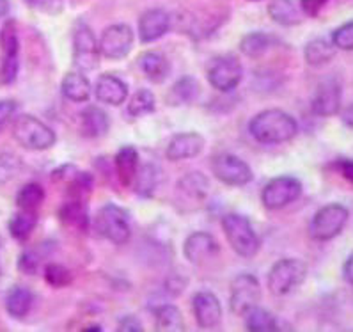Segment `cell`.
<instances>
[{"label": "cell", "instance_id": "obj_1", "mask_svg": "<svg viewBox=\"0 0 353 332\" xmlns=\"http://www.w3.org/2000/svg\"><path fill=\"white\" fill-rule=\"evenodd\" d=\"M249 132L263 144H281L295 137L299 133V123L291 114L281 108H268L250 119Z\"/></svg>", "mask_w": 353, "mask_h": 332}, {"label": "cell", "instance_id": "obj_2", "mask_svg": "<svg viewBox=\"0 0 353 332\" xmlns=\"http://www.w3.org/2000/svg\"><path fill=\"white\" fill-rule=\"evenodd\" d=\"M222 229H224L229 245L233 247L238 256L249 260V257H254L258 254L261 240H259L258 233L254 231L250 220L245 215L228 213V215L222 217Z\"/></svg>", "mask_w": 353, "mask_h": 332}, {"label": "cell", "instance_id": "obj_3", "mask_svg": "<svg viewBox=\"0 0 353 332\" xmlns=\"http://www.w3.org/2000/svg\"><path fill=\"white\" fill-rule=\"evenodd\" d=\"M307 275V265L299 257H283L268 272L266 286L268 291L275 297H284L296 290L305 281Z\"/></svg>", "mask_w": 353, "mask_h": 332}, {"label": "cell", "instance_id": "obj_4", "mask_svg": "<svg viewBox=\"0 0 353 332\" xmlns=\"http://www.w3.org/2000/svg\"><path fill=\"white\" fill-rule=\"evenodd\" d=\"M13 137L21 148L30 151H45L55 144V132L41 119L23 114L13 121Z\"/></svg>", "mask_w": 353, "mask_h": 332}, {"label": "cell", "instance_id": "obj_5", "mask_svg": "<svg viewBox=\"0 0 353 332\" xmlns=\"http://www.w3.org/2000/svg\"><path fill=\"white\" fill-rule=\"evenodd\" d=\"M94 229L114 245L128 244L132 237L128 213L117 204H105L94 217Z\"/></svg>", "mask_w": 353, "mask_h": 332}, {"label": "cell", "instance_id": "obj_6", "mask_svg": "<svg viewBox=\"0 0 353 332\" xmlns=\"http://www.w3.org/2000/svg\"><path fill=\"white\" fill-rule=\"evenodd\" d=\"M348 208L339 203H330L314 213L309 222V237L316 242H328L336 238L348 222Z\"/></svg>", "mask_w": 353, "mask_h": 332}, {"label": "cell", "instance_id": "obj_7", "mask_svg": "<svg viewBox=\"0 0 353 332\" xmlns=\"http://www.w3.org/2000/svg\"><path fill=\"white\" fill-rule=\"evenodd\" d=\"M100 45L94 32L85 23H79L73 32V64L79 71L88 73L100 66Z\"/></svg>", "mask_w": 353, "mask_h": 332}, {"label": "cell", "instance_id": "obj_8", "mask_svg": "<svg viewBox=\"0 0 353 332\" xmlns=\"http://www.w3.org/2000/svg\"><path fill=\"white\" fill-rule=\"evenodd\" d=\"M261 300V284L254 274H240L231 282V295L229 306L231 311L238 316H243L252 307L259 306Z\"/></svg>", "mask_w": 353, "mask_h": 332}, {"label": "cell", "instance_id": "obj_9", "mask_svg": "<svg viewBox=\"0 0 353 332\" xmlns=\"http://www.w3.org/2000/svg\"><path fill=\"white\" fill-rule=\"evenodd\" d=\"M0 50H2V66H0V82L13 84L18 77L20 70V61H18V52H20V41H18L17 23L13 20L6 21L2 30H0Z\"/></svg>", "mask_w": 353, "mask_h": 332}, {"label": "cell", "instance_id": "obj_10", "mask_svg": "<svg viewBox=\"0 0 353 332\" xmlns=\"http://www.w3.org/2000/svg\"><path fill=\"white\" fill-rule=\"evenodd\" d=\"M212 170L216 179L229 185V187H243L252 182V169L247 166L245 160L231 153H221L213 157Z\"/></svg>", "mask_w": 353, "mask_h": 332}, {"label": "cell", "instance_id": "obj_11", "mask_svg": "<svg viewBox=\"0 0 353 332\" xmlns=\"http://www.w3.org/2000/svg\"><path fill=\"white\" fill-rule=\"evenodd\" d=\"M302 194V183L293 176H279L266 183L261 192V203L268 210H281Z\"/></svg>", "mask_w": 353, "mask_h": 332}, {"label": "cell", "instance_id": "obj_12", "mask_svg": "<svg viewBox=\"0 0 353 332\" xmlns=\"http://www.w3.org/2000/svg\"><path fill=\"white\" fill-rule=\"evenodd\" d=\"M206 75L216 91L229 92L240 86L243 70L234 55H222V57H215L210 63Z\"/></svg>", "mask_w": 353, "mask_h": 332}, {"label": "cell", "instance_id": "obj_13", "mask_svg": "<svg viewBox=\"0 0 353 332\" xmlns=\"http://www.w3.org/2000/svg\"><path fill=\"white\" fill-rule=\"evenodd\" d=\"M133 41H135V34L132 27L126 23H114L103 30L98 45L101 55L117 61V59H125L132 52Z\"/></svg>", "mask_w": 353, "mask_h": 332}, {"label": "cell", "instance_id": "obj_14", "mask_svg": "<svg viewBox=\"0 0 353 332\" xmlns=\"http://www.w3.org/2000/svg\"><path fill=\"white\" fill-rule=\"evenodd\" d=\"M341 101H343V91L336 79H325L318 84L311 100V108L316 116L330 117L339 114Z\"/></svg>", "mask_w": 353, "mask_h": 332}, {"label": "cell", "instance_id": "obj_15", "mask_svg": "<svg viewBox=\"0 0 353 332\" xmlns=\"http://www.w3.org/2000/svg\"><path fill=\"white\" fill-rule=\"evenodd\" d=\"M192 309L201 329H215L222 322V304L212 291H197L192 299Z\"/></svg>", "mask_w": 353, "mask_h": 332}, {"label": "cell", "instance_id": "obj_16", "mask_svg": "<svg viewBox=\"0 0 353 332\" xmlns=\"http://www.w3.org/2000/svg\"><path fill=\"white\" fill-rule=\"evenodd\" d=\"M183 254L192 265H204L219 254V244L210 233L196 231L185 240Z\"/></svg>", "mask_w": 353, "mask_h": 332}, {"label": "cell", "instance_id": "obj_17", "mask_svg": "<svg viewBox=\"0 0 353 332\" xmlns=\"http://www.w3.org/2000/svg\"><path fill=\"white\" fill-rule=\"evenodd\" d=\"M204 137L197 132H183L178 133L170 139L165 150V157L170 162H179V160H188L194 158L203 151Z\"/></svg>", "mask_w": 353, "mask_h": 332}, {"label": "cell", "instance_id": "obj_18", "mask_svg": "<svg viewBox=\"0 0 353 332\" xmlns=\"http://www.w3.org/2000/svg\"><path fill=\"white\" fill-rule=\"evenodd\" d=\"M170 29V17L163 9H148L139 20V39L142 43L157 41Z\"/></svg>", "mask_w": 353, "mask_h": 332}, {"label": "cell", "instance_id": "obj_19", "mask_svg": "<svg viewBox=\"0 0 353 332\" xmlns=\"http://www.w3.org/2000/svg\"><path fill=\"white\" fill-rule=\"evenodd\" d=\"M94 96L101 104L117 107V105H123V101L128 98V86L116 75L103 73L96 82Z\"/></svg>", "mask_w": 353, "mask_h": 332}, {"label": "cell", "instance_id": "obj_20", "mask_svg": "<svg viewBox=\"0 0 353 332\" xmlns=\"http://www.w3.org/2000/svg\"><path fill=\"white\" fill-rule=\"evenodd\" d=\"M178 195L183 201H187L188 204H197L203 203L208 195V179L203 173H188L183 178L178 182Z\"/></svg>", "mask_w": 353, "mask_h": 332}, {"label": "cell", "instance_id": "obj_21", "mask_svg": "<svg viewBox=\"0 0 353 332\" xmlns=\"http://www.w3.org/2000/svg\"><path fill=\"white\" fill-rule=\"evenodd\" d=\"M108 126H110V121H108L107 113L103 108L96 107V105H89L80 114V128H82V133L85 137H103L105 133L108 132Z\"/></svg>", "mask_w": 353, "mask_h": 332}, {"label": "cell", "instance_id": "obj_22", "mask_svg": "<svg viewBox=\"0 0 353 332\" xmlns=\"http://www.w3.org/2000/svg\"><path fill=\"white\" fill-rule=\"evenodd\" d=\"M59 219L64 226L77 229V231H88V228L91 226L88 204L82 199H70L68 203H64L59 212Z\"/></svg>", "mask_w": 353, "mask_h": 332}, {"label": "cell", "instance_id": "obj_23", "mask_svg": "<svg viewBox=\"0 0 353 332\" xmlns=\"http://www.w3.org/2000/svg\"><path fill=\"white\" fill-rule=\"evenodd\" d=\"M114 164H116V173L119 183L123 187H132L133 179L137 176L139 170V153L133 146H125L117 151L116 158H114Z\"/></svg>", "mask_w": 353, "mask_h": 332}, {"label": "cell", "instance_id": "obj_24", "mask_svg": "<svg viewBox=\"0 0 353 332\" xmlns=\"http://www.w3.org/2000/svg\"><path fill=\"white\" fill-rule=\"evenodd\" d=\"M63 95L73 104H82L91 98V82L82 71H70L66 73L61 84Z\"/></svg>", "mask_w": 353, "mask_h": 332}, {"label": "cell", "instance_id": "obj_25", "mask_svg": "<svg viewBox=\"0 0 353 332\" xmlns=\"http://www.w3.org/2000/svg\"><path fill=\"white\" fill-rule=\"evenodd\" d=\"M34 302L32 291L27 286H13L6 295V311L9 313V316L13 318L21 320L29 315L30 307Z\"/></svg>", "mask_w": 353, "mask_h": 332}, {"label": "cell", "instance_id": "obj_26", "mask_svg": "<svg viewBox=\"0 0 353 332\" xmlns=\"http://www.w3.org/2000/svg\"><path fill=\"white\" fill-rule=\"evenodd\" d=\"M139 68L151 82L160 84L169 77V61L158 52H144L139 57Z\"/></svg>", "mask_w": 353, "mask_h": 332}, {"label": "cell", "instance_id": "obj_27", "mask_svg": "<svg viewBox=\"0 0 353 332\" xmlns=\"http://www.w3.org/2000/svg\"><path fill=\"white\" fill-rule=\"evenodd\" d=\"M154 327L160 332H181L185 331V320L181 311L174 304H163L153 311Z\"/></svg>", "mask_w": 353, "mask_h": 332}, {"label": "cell", "instance_id": "obj_28", "mask_svg": "<svg viewBox=\"0 0 353 332\" xmlns=\"http://www.w3.org/2000/svg\"><path fill=\"white\" fill-rule=\"evenodd\" d=\"M160 179H162V170L157 164H142L139 166L137 176L133 179V188L142 197H151L157 191Z\"/></svg>", "mask_w": 353, "mask_h": 332}, {"label": "cell", "instance_id": "obj_29", "mask_svg": "<svg viewBox=\"0 0 353 332\" xmlns=\"http://www.w3.org/2000/svg\"><path fill=\"white\" fill-rule=\"evenodd\" d=\"M201 88L199 82H197L194 77H183L179 79L178 82L169 89V95H167V104L172 105V107H178V105H187L190 101H194L199 95Z\"/></svg>", "mask_w": 353, "mask_h": 332}, {"label": "cell", "instance_id": "obj_30", "mask_svg": "<svg viewBox=\"0 0 353 332\" xmlns=\"http://www.w3.org/2000/svg\"><path fill=\"white\" fill-rule=\"evenodd\" d=\"M268 14L272 20L286 27L299 26L302 21V13L293 0H272L268 4Z\"/></svg>", "mask_w": 353, "mask_h": 332}, {"label": "cell", "instance_id": "obj_31", "mask_svg": "<svg viewBox=\"0 0 353 332\" xmlns=\"http://www.w3.org/2000/svg\"><path fill=\"white\" fill-rule=\"evenodd\" d=\"M303 57H305L309 66H323V64H327L328 61H332L336 57V46H334V43L327 41L323 38L312 39L303 48Z\"/></svg>", "mask_w": 353, "mask_h": 332}, {"label": "cell", "instance_id": "obj_32", "mask_svg": "<svg viewBox=\"0 0 353 332\" xmlns=\"http://www.w3.org/2000/svg\"><path fill=\"white\" fill-rule=\"evenodd\" d=\"M38 226V212L34 210H20L14 213L13 219L9 220V233L14 240H26L32 235V231Z\"/></svg>", "mask_w": 353, "mask_h": 332}, {"label": "cell", "instance_id": "obj_33", "mask_svg": "<svg viewBox=\"0 0 353 332\" xmlns=\"http://www.w3.org/2000/svg\"><path fill=\"white\" fill-rule=\"evenodd\" d=\"M245 327L247 331L252 332H274L279 329L277 318L270 311H266L263 307L256 306L245 315Z\"/></svg>", "mask_w": 353, "mask_h": 332}, {"label": "cell", "instance_id": "obj_34", "mask_svg": "<svg viewBox=\"0 0 353 332\" xmlns=\"http://www.w3.org/2000/svg\"><path fill=\"white\" fill-rule=\"evenodd\" d=\"M274 45V38L266 32H250L243 36L240 43V50L247 55V57H261L268 48Z\"/></svg>", "mask_w": 353, "mask_h": 332}, {"label": "cell", "instance_id": "obj_35", "mask_svg": "<svg viewBox=\"0 0 353 332\" xmlns=\"http://www.w3.org/2000/svg\"><path fill=\"white\" fill-rule=\"evenodd\" d=\"M45 201V191L39 183H27L20 188L17 195V204L20 210H34L38 212V208Z\"/></svg>", "mask_w": 353, "mask_h": 332}, {"label": "cell", "instance_id": "obj_36", "mask_svg": "<svg viewBox=\"0 0 353 332\" xmlns=\"http://www.w3.org/2000/svg\"><path fill=\"white\" fill-rule=\"evenodd\" d=\"M157 100L150 89H139L128 101V114L132 117H142L154 113Z\"/></svg>", "mask_w": 353, "mask_h": 332}, {"label": "cell", "instance_id": "obj_37", "mask_svg": "<svg viewBox=\"0 0 353 332\" xmlns=\"http://www.w3.org/2000/svg\"><path fill=\"white\" fill-rule=\"evenodd\" d=\"M21 169H23V162H21L20 157L13 153L0 155V187L13 182L20 175Z\"/></svg>", "mask_w": 353, "mask_h": 332}, {"label": "cell", "instance_id": "obj_38", "mask_svg": "<svg viewBox=\"0 0 353 332\" xmlns=\"http://www.w3.org/2000/svg\"><path fill=\"white\" fill-rule=\"evenodd\" d=\"M45 281L50 284L52 288H64L70 286L73 281V274L64 265L59 263H50L45 268Z\"/></svg>", "mask_w": 353, "mask_h": 332}, {"label": "cell", "instance_id": "obj_39", "mask_svg": "<svg viewBox=\"0 0 353 332\" xmlns=\"http://www.w3.org/2000/svg\"><path fill=\"white\" fill-rule=\"evenodd\" d=\"M332 43L339 50H353V21H346L334 30Z\"/></svg>", "mask_w": 353, "mask_h": 332}, {"label": "cell", "instance_id": "obj_40", "mask_svg": "<svg viewBox=\"0 0 353 332\" xmlns=\"http://www.w3.org/2000/svg\"><path fill=\"white\" fill-rule=\"evenodd\" d=\"M41 260L43 256L38 251H26V253H21L20 260H18V270L23 274H36L39 270V265H41Z\"/></svg>", "mask_w": 353, "mask_h": 332}, {"label": "cell", "instance_id": "obj_41", "mask_svg": "<svg viewBox=\"0 0 353 332\" xmlns=\"http://www.w3.org/2000/svg\"><path fill=\"white\" fill-rule=\"evenodd\" d=\"M17 101L14 100H2L0 101V132L11 123L14 113H17Z\"/></svg>", "mask_w": 353, "mask_h": 332}, {"label": "cell", "instance_id": "obj_42", "mask_svg": "<svg viewBox=\"0 0 353 332\" xmlns=\"http://www.w3.org/2000/svg\"><path fill=\"white\" fill-rule=\"evenodd\" d=\"M327 2L328 0H300V8H302L303 14H307V17H316Z\"/></svg>", "mask_w": 353, "mask_h": 332}, {"label": "cell", "instance_id": "obj_43", "mask_svg": "<svg viewBox=\"0 0 353 332\" xmlns=\"http://www.w3.org/2000/svg\"><path fill=\"white\" fill-rule=\"evenodd\" d=\"M117 331H121V332H142V331H144V327H142V324L139 322V318H135V316H125V318L119 322V327H117Z\"/></svg>", "mask_w": 353, "mask_h": 332}, {"label": "cell", "instance_id": "obj_44", "mask_svg": "<svg viewBox=\"0 0 353 332\" xmlns=\"http://www.w3.org/2000/svg\"><path fill=\"white\" fill-rule=\"evenodd\" d=\"M34 6L45 13H59L63 9V0H36Z\"/></svg>", "mask_w": 353, "mask_h": 332}, {"label": "cell", "instance_id": "obj_45", "mask_svg": "<svg viewBox=\"0 0 353 332\" xmlns=\"http://www.w3.org/2000/svg\"><path fill=\"white\" fill-rule=\"evenodd\" d=\"M337 167H339V173L341 176L346 179V182L353 183V160H341L339 164H337Z\"/></svg>", "mask_w": 353, "mask_h": 332}, {"label": "cell", "instance_id": "obj_46", "mask_svg": "<svg viewBox=\"0 0 353 332\" xmlns=\"http://www.w3.org/2000/svg\"><path fill=\"white\" fill-rule=\"evenodd\" d=\"M341 119L345 123L346 126H352L353 128V101L350 105H346L345 108H341Z\"/></svg>", "mask_w": 353, "mask_h": 332}, {"label": "cell", "instance_id": "obj_47", "mask_svg": "<svg viewBox=\"0 0 353 332\" xmlns=\"http://www.w3.org/2000/svg\"><path fill=\"white\" fill-rule=\"evenodd\" d=\"M343 275H345L346 282H350L353 286V254H350V257L345 262V266H343Z\"/></svg>", "mask_w": 353, "mask_h": 332}, {"label": "cell", "instance_id": "obj_48", "mask_svg": "<svg viewBox=\"0 0 353 332\" xmlns=\"http://www.w3.org/2000/svg\"><path fill=\"white\" fill-rule=\"evenodd\" d=\"M9 11V0H0V18H4Z\"/></svg>", "mask_w": 353, "mask_h": 332}, {"label": "cell", "instance_id": "obj_49", "mask_svg": "<svg viewBox=\"0 0 353 332\" xmlns=\"http://www.w3.org/2000/svg\"><path fill=\"white\" fill-rule=\"evenodd\" d=\"M0 249H2V242H0ZM0 274H2V262H0Z\"/></svg>", "mask_w": 353, "mask_h": 332}, {"label": "cell", "instance_id": "obj_50", "mask_svg": "<svg viewBox=\"0 0 353 332\" xmlns=\"http://www.w3.org/2000/svg\"><path fill=\"white\" fill-rule=\"evenodd\" d=\"M27 2H29L30 6H34V2H36V0H27Z\"/></svg>", "mask_w": 353, "mask_h": 332}, {"label": "cell", "instance_id": "obj_51", "mask_svg": "<svg viewBox=\"0 0 353 332\" xmlns=\"http://www.w3.org/2000/svg\"><path fill=\"white\" fill-rule=\"evenodd\" d=\"M252 2H259V0H252Z\"/></svg>", "mask_w": 353, "mask_h": 332}]
</instances>
